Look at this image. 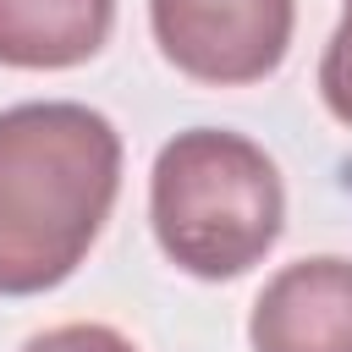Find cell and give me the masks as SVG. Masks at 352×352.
<instances>
[{
	"label": "cell",
	"instance_id": "6da1fadb",
	"mask_svg": "<svg viewBox=\"0 0 352 352\" xmlns=\"http://www.w3.org/2000/svg\"><path fill=\"white\" fill-rule=\"evenodd\" d=\"M121 192V132L77 99L0 110V297L60 286Z\"/></svg>",
	"mask_w": 352,
	"mask_h": 352
},
{
	"label": "cell",
	"instance_id": "7a4b0ae2",
	"mask_svg": "<svg viewBox=\"0 0 352 352\" xmlns=\"http://www.w3.org/2000/svg\"><path fill=\"white\" fill-rule=\"evenodd\" d=\"M148 220L176 270L198 280H231L280 242L286 187L253 138L187 126L154 160Z\"/></svg>",
	"mask_w": 352,
	"mask_h": 352
},
{
	"label": "cell",
	"instance_id": "3957f363",
	"mask_svg": "<svg viewBox=\"0 0 352 352\" xmlns=\"http://www.w3.org/2000/svg\"><path fill=\"white\" fill-rule=\"evenodd\" d=\"M160 55L209 88L270 77L297 28V0H148Z\"/></svg>",
	"mask_w": 352,
	"mask_h": 352
},
{
	"label": "cell",
	"instance_id": "277c9868",
	"mask_svg": "<svg viewBox=\"0 0 352 352\" xmlns=\"http://www.w3.org/2000/svg\"><path fill=\"white\" fill-rule=\"evenodd\" d=\"M253 352H352V258L319 253L275 270L248 319Z\"/></svg>",
	"mask_w": 352,
	"mask_h": 352
},
{
	"label": "cell",
	"instance_id": "5b68a950",
	"mask_svg": "<svg viewBox=\"0 0 352 352\" xmlns=\"http://www.w3.org/2000/svg\"><path fill=\"white\" fill-rule=\"evenodd\" d=\"M116 0H0V66L66 72L104 50Z\"/></svg>",
	"mask_w": 352,
	"mask_h": 352
},
{
	"label": "cell",
	"instance_id": "8992f818",
	"mask_svg": "<svg viewBox=\"0 0 352 352\" xmlns=\"http://www.w3.org/2000/svg\"><path fill=\"white\" fill-rule=\"evenodd\" d=\"M319 94H324L330 116L352 126V6L336 22V33H330V44L319 55Z\"/></svg>",
	"mask_w": 352,
	"mask_h": 352
},
{
	"label": "cell",
	"instance_id": "52a82bcc",
	"mask_svg": "<svg viewBox=\"0 0 352 352\" xmlns=\"http://www.w3.org/2000/svg\"><path fill=\"white\" fill-rule=\"evenodd\" d=\"M22 352H138V346L110 324H55L22 341Z\"/></svg>",
	"mask_w": 352,
	"mask_h": 352
},
{
	"label": "cell",
	"instance_id": "ba28073f",
	"mask_svg": "<svg viewBox=\"0 0 352 352\" xmlns=\"http://www.w3.org/2000/svg\"><path fill=\"white\" fill-rule=\"evenodd\" d=\"M346 6H352V0H346Z\"/></svg>",
	"mask_w": 352,
	"mask_h": 352
}]
</instances>
